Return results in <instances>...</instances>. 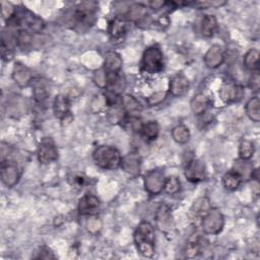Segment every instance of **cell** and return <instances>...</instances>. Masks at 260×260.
<instances>
[{"label":"cell","mask_w":260,"mask_h":260,"mask_svg":"<svg viewBox=\"0 0 260 260\" xmlns=\"http://www.w3.org/2000/svg\"><path fill=\"white\" fill-rule=\"evenodd\" d=\"M249 87L252 91L257 92L260 88V75H259V70L252 71V74L249 78Z\"/></svg>","instance_id":"cell-38"},{"label":"cell","mask_w":260,"mask_h":260,"mask_svg":"<svg viewBox=\"0 0 260 260\" xmlns=\"http://www.w3.org/2000/svg\"><path fill=\"white\" fill-rule=\"evenodd\" d=\"M122 105L127 115L139 116L140 112L142 111V106L138 102V100H136L134 96L129 94L122 95Z\"/></svg>","instance_id":"cell-22"},{"label":"cell","mask_w":260,"mask_h":260,"mask_svg":"<svg viewBox=\"0 0 260 260\" xmlns=\"http://www.w3.org/2000/svg\"><path fill=\"white\" fill-rule=\"evenodd\" d=\"M128 20L123 16V15H119L116 16L109 25V34L113 39H120L122 38L126 31H127V27H128Z\"/></svg>","instance_id":"cell-18"},{"label":"cell","mask_w":260,"mask_h":260,"mask_svg":"<svg viewBox=\"0 0 260 260\" xmlns=\"http://www.w3.org/2000/svg\"><path fill=\"white\" fill-rule=\"evenodd\" d=\"M148 5L150 8L157 10V9H160L164 6H166V2L165 1H150V2H148Z\"/></svg>","instance_id":"cell-40"},{"label":"cell","mask_w":260,"mask_h":260,"mask_svg":"<svg viewBox=\"0 0 260 260\" xmlns=\"http://www.w3.org/2000/svg\"><path fill=\"white\" fill-rule=\"evenodd\" d=\"M139 133L147 141L155 140L159 134V125L154 120L148 121L142 124Z\"/></svg>","instance_id":"cell-23"},{"label":"cell","mask_w":260,"mask_h":260,"mask_svg":"<svg viewBox=\"0 0 260 260\" xmlns=\"http://www.w3.org/2000/svg\"><path fill=\"white\" fill-rule=\"evenodd\" d=\"M12 79L20 87H26L31 84L34 80L32 73L28 67L20 62H16L12 69Z\"/></svg>","instance_id":"cell-12"},{"label":"cell","mask_w":260,"mask_h":260,"mask_svg":"<svg viewBox=\"0 0 260 260\" xmlns=\"http://www.w3.org/2000/svg\"><path fill=\"white\" fill-rule=\"evenodd\" d=\"M38 160L42 165H49L58 158V149L54 140L50 137H44L39 143L37 150Z\"/></svg>","instance_id":"cell-8"},{"label":"cell","mask_w":260,"mask_h":260,"mask_svg":"<svg viewBox=\"0 0 260 260\" xmlns=\"http://www.w3.org/2000/svg\"><path fill=\"white\" fill-rule=\"evenodd\" d=\"M38 255L35 256V258L37 259H55L56 256L55 254L52 252V250L46 246H43L41 247L40 249V252H37Z\"/></svg>","instance_id":"cell-39"},{"label":"cell","mask_w":260,"mask_h":260,"mask_svg":"<svg viewBox=\"0 0 260 260\" xmlns=\"http://www.w3.org/2000/svg\"><path fill=\"white\" fill-rule=\"evenodd\" d=\"M94 164L103 170H117L121 168L122 155L120 151L110 145H100L92 152Z\"/></svg>","instance_id":"cell-3"},{"label":"cell","mask_w":260,"mask_h":260,"mask_svg":"<svg viewBox=\"0 0 260 260\" xmlns=\"http://www.w3.org/2000/svg\"><path fill=\"white\" fill-rule=\"evenodd\" d=\"M98 4L92 1H85L74 6L70 12V24L81 30L91 27L96 20Z\"/></svg>","instance_id":"cell-2"},{"label":"cell","mask_w":260,"mask_h":260,"mask_svg":"<svg viewBox=\"0 0 260 260\" xmlns=\"http://www.w3.org/2000/svg\"><path fill=\"white\" fill-rule=\"evenodd\" d=\"M166 181L165 173L161 169H154L148 171L143 179L145 191L152 196L158 195L164 191V185Z\"/></svg>","instance_id":"cell-6"},{"label":"cell","mask_w":260,"mask_h":260,"mask_svg":"<svg viewBox=\"0 0 260 260\" xmlns=\"http://www.w3.org/2000/svg\"><path fill=\"white\" fill-rule=\"evenodd\" d=\"M243 95V88L234 81H224L219 89V98L226 104L238 102Z\"/></svg>","instance_id":"cell-11"},{"label":"cell","mask_w":260,"mask_h":260,"mask_svg":"<svg viewBox=\"0 0 260 260\" xmlns=\"http://www.w3.org/2000/svg\"><path fill=\"white\" fill-rule=\"evenodd\" d=\"M181 190V181L176 176L166 177L164 191L169 195H175Z\"/></svg>","instance_id":"cell-34"},{"label":"cell","mask_w":260,"mask_h":260,"mask_svg":"<svg viewBox=\"0 0 260 260\" xmlns=\"http://www.w3.org/2000/svg\"><path fill=\"white\" fill-rule=\"evenodd\" d=\"M255 152L254 143L248 139H243L239 144V158L249 160Z\"/></svg>","instance_id":"cell-33"},{"label":"cell","mask_w":260,"mask_h":260,"mask_svg":"<svg viewBox=\"0 0 260 260\" xmlns=\"http://www.w3.org/2000/svg\"><path fill=\"white\" fill-rule=\"evenodd\" d=\"M201 245H200V238L198 235H192L185 246L184 254L186 258H194L200 254Z\"/></svg>","instance_id":"cell-26"},{"label":"cell","mask_w":260,"mask_h":260,"mask_svg":"<svg viewBox=\"0 0 260 260\" xmlns=\"http://www.w3.org/2000/svg\"><path fill=\"white\" fill-rule=\"evenodd\" d=\"M242 176L234 170L226 172L222 177V185L229 191H235L242 184Z\"/></svg>","instance_id":"cell-24"},{"label":"cell","mask_w":260,"mask_h":260,"mask_svg":"<svg viewBox=\"0 0 260 260\" xmlns=\"http://www.w3.org/2000/svg\"><path fill=\"white\" fill-rule=\"evenodd\" d=\"M1 6H2L1 13H2L3 19L7 22L8 20H10L13 17V15L16 11V7L9 2H1Z\"/></svg>","instance_id":"cell-36"},{"label":"cell","mask_w":260,"mask_h":260,"mask_svg":"<svg viewBox=\"0 0 260 260\" xmlns=\"http://www.w3.org/2000/svg\"><path fill=\"white\" fill-rule=\"evenodd\" d=\"M101 208L99 198L92 193H85L78 201L77 210L80 215H95Z\"/></svg>","instance_id":"cell-10"},{"label":"cell","mask_w":260,"mask_h":260,"mask_svg":"<svg viewBox=\"0 0 260 260\" xmlns=\"http://www.w3.org/2000/svg\"><path fill=\"white\" fill-rule=\"evenodd\" d=\"M224 59H225L224 51L219 45L211 46L203 57L204 64L206 65V67L210 69H215L219 67L224 62Z\"/></svg>","instance_id":"cell-13"},{"label":"cell","mask_w":260,"mask_h":260,"mask_svg":"<svg viewBox=\"0 0 260 260\" xmlns=\"http://www.w3.org/2000/svg\"><path fill=\"white\" fill-rule=\"evenodd\" d=\"M86 228L89 233L96 234L100 232V230L102 228V221L94 215H91L90 218L86 221Z\"/></svg>","instance_id":"cell-37"},{"label":"cell","mask_w":260,"mask_h":260,"mask_svg":"<svg viewBox=\"0 0 260 260\" xmlns=\"http://www.w3.org/2000/svg\"><path fill=\"white\" fill-rule=\"evenodd\" d=\"M168 95V91H165V90H159V91H156L154 93H152L151 95H149L147 99H146V102L149 106L153 107V106H157L159 104H161L166 98Z\"/></svg>","instance_id":"cell-35"},{"label":"cell","mask_w":260,"mask_h":260,"mask_svg":"<svg viewBox=\"0 0 260 260\" xmlns=\"http://www.w3.org/2000/svg\"><path fill=\"white\" fill-rule=\"evenodd\" d=\"M121 168L130 176H137L141 169V157L138 152L131 151L122 157Z\"/></svg>","instance_id":"cell-14"},{"label":"cell","mask_w":260,"mask_h":260,"mask_svg":"<svg viewBox=\"0 0 260 260\" xmlns=\"http://www.w3.org/2000/svg\"><path fill=\"white\" fill-rule=\"evenodd\" d=\"M201 218V228L206 235H217L224 226V216L217 208L210 207Z\"/></svg>","instance_id":"cell-5"},{"label":"cell","mask_w":260,"mask_h":260,"mask_svg":"<svg viewBox=\"0 0 260 260\" xmlns=\"http://www.w3.org/2000/svg\"><path fill=\"white\" fill-rule=\"evenodd\" d=\"M210 105L209 99L204 93H197L195 94L191 102H190V108L194 115H202L206 112Z\"/></svg>","instance_id":"cell-21"},{"label":"cell","mask_w":260,"mask_h":260,"mask_svg":"<svg viewBox=\"0 0 260 260\" xmlns=\"http://www.w3.org/2000/svg\"><path fill=\"white\" fill-rule=\"evenodd\" d=\"M245 111L251 121L255 123H258L260 121V101L258 96H253L247 102Z\"/></svg>","instance_id":"cell-25"},{"label":"cell","mask_w":260,"mask_h":260,"mask_svg":"<svg viewBox=\"0 0 260 260\" xmlns=\"http://www.w3.org/2000/svg\"><path fill=\"white\" fill-rule=\"evenodd\" d=\"M157 23L162 27V28H166L169 26L170 24V19L167 15H161L159 16V18L157 19Z\"/></svg>","instance_id":"cell-41"},{"label":"cell","mask_w":260,"mask_h":260,"mask_svg":"<svg viewBox=\"0 0 260 260\" xmlns=\"http://www.w3.org/2000/svg\"><path fill=\"white\" fill-rule=\"evenodd\" d=\"M53 113L57 119L60 121H66L70 116V102L67 96L63 94H58L54 98L53 101Z\"/></svg>","instance_id":"cell-15"},{"label":"cell","mask_w":260,"mask_h":260,"mask_svg":"<svg viewBox=\"0 0 260 260\" xmlns=\"http://www.w3.org/2000/svg\"><path fill=\"white\" fill-rule=\"evenodd\" d=\"M122 58L121 56L115 51H109L105 55V62L103 68L108 72L118 73L121 72L122 69Z\"/></svg>","instance_id":"cell-19"},{"label":"cell","mask_w":260,"mask_h":260,"mask_svg":"<svg viewBox=\"0 0 260 260\" xmlns=\"http://www.w3.org/2000/svg\"><path fill=\"white\" fill-rule=\"evenodd\" d=\"M172 137L177 143L185 144L190 140L191 133L187 126L179 124L172 129Z\"/></svg>","instance_id":"cell-28"},{"label":"cell","mask_w":260,"mask_h":260,"mask_svg":"<svg viewBox=\"0 0 260 260\" xmlns=\"http://www.w3.org/2000/svg\"><path fill=\"white\" fill-rule=\"evenodd\" d=\"M31 86H32V94L37 102H43L44 100L47 99L48 90H47L45 82L42 81V79L34 78L32 82H31Z\"/></svg>","instance_id":"cell-31"},{"label":"cell","mask_w":260,"mask_h":260,"mask_svg":"<svg viewBox=\"0 0 260 260\" xmlns=\"http://www.w3.org/2000/svg\"><path fill=\"white\" fill-rule=\"evenodd\" d=\"M190 83L187 77L183 74H177L170 80L169 84V92L173 96H181L186 93L189 89Z\"/></svg>","instance_id":"cell-17"},{"label":"cell","mask_w":260,"mask_h":260,"mask_svg":"<svg viewBox=\"0 0 260 260\" xmlns=\"http://www.w3.org/2000/svg\"><path fill=\"white\" fill-rule=\"evenodd\" d=\"M156 225L161 232H168L173 226V219H172V212L170 207L167 204H160L157 208L155 214Z\"/></svg>","instance_id":"cell-16"},{"label":"cell","mask_w":260,"mask_h":260,"mask_svg":"<svg viewBox=\"0 0 260 260\" xmlns=\"http://www.w3.org/2000/svg\"><path fill=\"white\" fill-rule=\"evenodd\" d=\"M141 70L148 74H157L162 71L165 62L164 54L156 45L146 48L141 58Z\"/></svg>","instance_id":"cell-4"},{"label":"cell","mask_w":260,"mask_h":260,"mask_svg":"<svg viewBox=\"0 0 260 260\" xmlns=\"http://www.w3.org/2000/svg\"><path fill=\"white\" fill-rule=\"evenodd\" d=\"M243 63H244V66L251 72L255 70H259V51L255 48L250 49L245 54Z\"/></svg>","instance_id":"cell-30"},{"label":"cell","mask_w":260,"mask_h":260,"mask_svg":"<svg viewBox=\"0 0 260 260\" xmlns=\"http://www.w3.org/2000/svg\"><path fill=\"white\" fill-rule=\"evenodd\" d=\"M154 240L153 225L148 221H141L133 234V241L138 252L144 257H152L155 252Z\"/></svg>","instance_id":"cell-1"},{"label":"cell","mask_w":260,"mask_h":260,"mask_svg":"<svg viewBox=\"0 0 260 260\" xmlns=\"http://www.w3.org/2000/svg\"><path fill=\"white\" fill-rule=\"evenodd\" d=\"M233 170L236 171L237 173H239L244 180V179H251V175H252V172L254 169H253L252 165L249 162V160H244V159L239 158L235 161Z\"/></svg>","instance_id":"cell-32"},{"label":"cell","mask_w":260,"mask_h":260,"mask_svg":"<svg viewBox=\"0 0 260 260\" xmlns=\"http://www.w3.org/2000/svg\"><path fill=\"white\" fill-rule=\"evenodd\" d=\"M185 178L191 183L202 182L206 179V167L204 162L198 158H192L186 165Z\"/></svg>","instance_id":"cell-9"},{"label":"cell","mask_w":260,"mask_h":260,"mask_svg":"<svg viewBox=\"0 0 260 260\" xmlns=\"http://www.w3.org/2000/svg\"><path fill=\"white\" fill-rule=\"evenodd\" d=\"M20 175H21L20 170L14 160H11L8 158L2 159L0 176H1L2 183L6 187L11 188L15 186L20 179Z\"/></svg>","instance_id":"cell-7"},{"label":"cell","mask_w":260,"mask_h":260,"mask_svg":"<svg viewBox=\"0 0 260 260\" xmlns=\"http://www.w3.org/2000/svg\"><path fill=\"white\" fill-rule=\"evenodd\" d=\"M147 7L141 3H135L129 6L127 12L123 14V16L128 20V21H133V22H140L146 17L147 14Z\"/></svg>","instance_id":"cell-20"},{"label":"cell","mask_w":260,"mask_h":260,"mask_svg":"<svg viewBox=\"0 0 260 260\" xmlns=\"http://www.w3.org/2000/svg\"><path fill=\"white\" fill-rule=\"evenodd\" d=\"M210 201L208 199V197L206 196H202V197H199L197 198L190 211L195 215V216H198V217H202L209 209H210Z\"/></svg>","instance_id":"cell-29"},{"label":"cell","mask_w":260,"mask_h":260,"mask_svg":"<svg viewBox=\"0 0 260 260\" xmlns=\"http://www.w3.org/2000/svg\"><path fill=\"white\" fill-rule=\"evenodd\" d=\"M217 29V19L214 15L207 14L203 17L201 22V34L202 36L209 38L212 37Z\"/></svg>","instance_id":"cell-27"}]
</instances>
